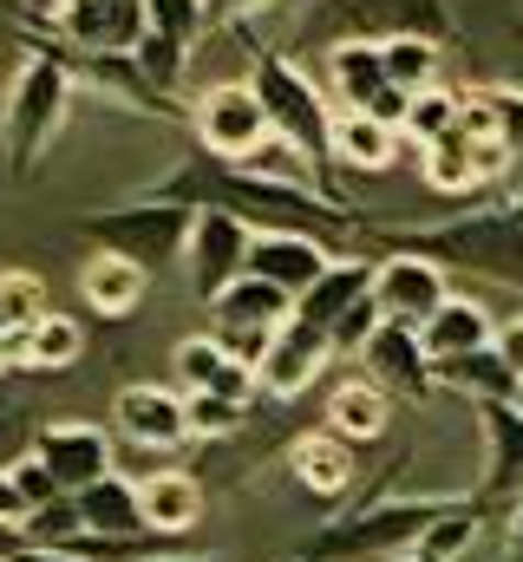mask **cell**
<instances>
[{"label": "cell", "mask_w": 523, "mask_h": 562, "mask_svg": "<svg viewBox=\"0 0 523 562\" xmlns=\"http://www.w3.org/2000/svg\"><path fill=\"white\" fill-rule=\"evenodd\" d=\"M79 530H86L79 497H53L46 510H33V517H26V530H20V537H26V543H46V550H66Z\"/></svg>", "instance_id": "obj_39"}, {"label": "cell", "mask_w": 523, "mask_h": 562, "mask_svg": "<svg viewBox=\"0 0 523 562\" xmlns=\"http://www.w3.org/2000/svg\"><path fill=\"white\" fill-rule=\"evenodd\" d=\"M170 373H177V386H183V400H236V406H249L262 393L256 367L249 360H236L216 334H197V340H177V353H170Z\"/></svg>", "instance_id": "obj_16"}, {"label": "cell", "mask_w": 523, "mask_h": 562, "mask_svg": "<svg viewBox=\"0 0 523 562\" xmlns=\"http://www.w3.org/2000/svg\"><path fill=\"white\" fill-rule=\"evenodd\" d=\"M478 105H485V119H491V138L511 144V150L523 157V92L518 86H485Z\"/></svg>", "instance_id": "obj_40"}, {"label": "cell", "mask_w": 523, "mask_h": 562, "mask_svg": "<svg viewBox=\"0 0 523 562\" xmlns=\"http://www.w3.org/2000/svg\"><path fill=\"white\" fill-rule=\"evenodd\" d=\"M458 119H465V92H452V86H425V92H412V99H405L399 138L412 144V150H432L438 138H452V132H458Z\"/></svg>", "instance_id": "obj_34"}, {"label": "cell", "mask_w": 523, "mask_h": 562, "mask_svg": "<svg viewBox=\"0 0 523 562\" xmlns=\"http://www.w3.org/2000/svg\"><path fill=\"white\" fill-rule=\"evenodd\" d=\"M367 294H374V262H360V256H341L327 276H321L308 294H301V301H294V314L334 334V321H341L354 301H367Z\"/></svg>", "instance_id": "obj_31"}, {"label": "cell", "mask_w": 523, "mask_h": 562, "mask_svg": "<svg viewBox=\"0 0 523 562\" xmlns=\"http://www.w3.org/2000/svg\"><path fill=\"white\" fill-rule=\"evenodd\" d=\"M478 419H485V477H478L471 504L485 524H504L523 504V400L478 406Z\"/></svg>", "instance_id": "obj_9"}, {"label": "cell", "mask_w": 523, "mask_h": 562, "mask_svg": "<svg viewBox=\"0 0 523 562\" xmlns=\"http://www.w3.org/2000/svg\"><path fill=\"white\" fill-rule=\"evenodd\" d=\"M458 504L452 497H399V491H374L367 504H354L347 517H334L327 530H314V543L301 550L308 562H367V557H405L445 510Z\"/></svg>", "instance_id": "obj_4"}, {"label": "cell", "mask_w": 523, "mask_h": 562, "mask_svg": "<svg viewBox=\"0 0 523 562\" xmlns=\"http://www.w3.org/2000/svg\"><path fill=\"white\" fill-rule=\"evenodd\" d=\"M249 86H256L262 112H268V125H275V144H288L294 157H308L314 170H327V164H334V99H327L288 53H256Z\"/></svg>", "instance_id": "obj_6"}, {"label": "cell", "mask_w": 523, "mask_h": 562, "mask_svg": "<svg viewBox=\"0 0 523 562\" xmlns=\"http://www.w3.org/2000/svg\"><path fill=\"white\" fill-rule=\"evenodd\" d=\"M387 425H392V393L374 386L367 373H360V380H341V386L327 393V431H341L347 445H380Z\"/></svg>", "instance_id": "obj_26"}, {"label": "cell", "mask_w": 523, "mask_h": 562, "mask_svg": "<svg viewBox=\"0 0 523 562\" xmlns=\"http://www.w3.org/2000/svg\"><path fill=\"white\" fill-rule=\"evenodd\" d=\"M438 386L471 400V406H498V400H523V380L511 373V360L498 347H478L465 360H438Z\"/></svg>", "instance_id": "obj_30"}, {"label": "cell", "mask_w": 523, "mask_h": 562, "mask_svg": "<svg viewBox=\"0 0 523 562\" xmlns=\"http://www.w3.org/2000/svg\"><path fill=\"white\" fill-rule=\"evenodd\" d=\"M360 373H367L374 386H387L392 400H412V406L438 393V367H432L419 327H392V321H380V334L360 347Z\"/></svg>", "instance_id": "obj_18"}, {"label": "cell", "mask_w": 523, "mask_h": 562, "mask_svg": "<svg viewBox=\"0 0 523 562\" xmlns=\"http://www.w3.org/2000/svg\"><path fill=\"white\" fill-rule=\"evenodd\" d=\"M131 59L144 66V79H151L157 92H177V79H183V66H190V46H177V40H164V33H144Z\"/></svg>", "instance_id": "obj_38"}, {"label": "cell", "mask_w": 523, "mask_h": 562, "mask_svg": "<svg viewBox=\"0 0 523 562\" xmlns=\"http://www.w3.org/2000/svg\"><path fill=\"white\" fill-rule=\"evenodd\" d=\"M112 425H119V438L144 445V451H177V445L197 438L190 431V400L170 393V386H151V380H137L112 400Z\"/></svg>", "instance_id": "obj_20"}, {"label": "cell", "mask_w": 523, "mask_h": 562, "mask_svg": "<svg viewBox=\"0 0 523 562\" xmlns=\"http://www.w3.org/2000/svg\"><path fill=\"white\" fill-rule=\"evenodd\" d=\"M144 288H151V276H144L137 262H125V256H105V249H92V256H86V269H79V294H86V307H92V314H105V321L137 314Z\"/></svg>", "instance_id": "obj_29"}, {"label": "cell", "mask_w": 523, "mask_h": 562, "mask_svg": "<svg viewBox=\"0 0 523 562\" xmlns=\"http://www.w3.org/2000/svg\"><path fill=\"white\" fill-rule=\"evenodd\" d=\"M392 92L399 86L387 79V53L374 40H334L327 46V99L341 112H380Z\"/></svg>", "instance_id": "obj_22"}, {"label": "cell", "mask_w": 523, "mask_h": 562, "mask_svg": "<svg viewBox=\"0 0 523 562\" xmlns=\"http://www.w3.org/2000/svg\"><path fill=\"white\" fill-rule=\"evenodd\" d=\"M327 360H334L327 327H314V321L288 314V321L268 334V347H262L256 380H262V393H268V400H294V393H308V386L327 373Z\"/></svg>", "instance_id": "obj_13"}, {"label": "cell", "mask_w": 523, "mask_h": 562, "mask_svg": "<svg viewBox=\"0 0 523 562\" xmlns=\"http://www.w3.org/2000/svg\"><path fill=\"white\" fill-rule=\"evenodd\" d=\"M419 340H425V353H432V367H438V360H465V353H478V347H498V321H491L471 294H452V301L419 327Z\"/></svg>", "instance_id": "obj_24"}, {"label": "cell", "mask_w": 523, "mask_h": 562, "mask_svg": "<svg viewBox=\"0 0 523 562\" xmlns=\"http://www.w3.org/2000/svg\"><path fill=\"white\" fill-rule=\"evenodd\" d=\"M308 33L314 40H374L387 46L399 33H419V40H452V7L445 0H314L308 13Z\"/></svg>", "instance_id": "obj_7"}, {"label": "cell", "mask_w": 523, "mask_h": 562, "mask_svg": "<svg viewBox=\"0 0 523 562\" xmlns=\"http://www.w3.org/2000/svg\"><path fill=\"white\" fill-rule=\"evenodd\" d=\"M7 477H13V484H20V497H26V504H33V510H46V504H53V497H66V491H59V484H53V471H46V464H40V458H33V451H20V458H13V464H7Z\"/></svg>", "instance_id": "obj_41"}, {"label": "cell", "mask_w": 523, "mask_h": 562, "mask_svg": "<svg viewBox=\"0 0 523 562\" xmlns=\"http://www.w3.org/2000/svg\"><path fill=\"white\" fill-rule=\"evenodd\" d=\"M151 196H170L190 210H223V216L249 223L256 236H321V243L367 236V216L354 203L327 196L321 183H294L288 170H268V164H223L210 150H190Z\"/></svg>", "instance_id": "obj_1"}, {"label": "cell", "mask_w": 523, "mask_h": 562, "mask_svg": "<svg viewBox=\"0 0 523 562\" xmlns=\"http://www.w3.org/2000/svg\"><path fill=\"white\" fill-rule=\"evenodd\" d=\"M73 92H79V79H73V66L59 59V46H33L26 66L13 72L7 105H0V150H7V170H13L20 183L40 170L46 144L59 138V125H66V112H73Z\"/></svg>", "instance_id": "obj_3"}, {"label": "cell", "mask_w": 523, "mask_h": 562, "mask_svg": "<svg viewBox=\"0 0 523 562\" xmlns=\"http://www.w3.org/2000/svg\"><path fill=\"white\" fill-rule=\"evenodd\" d=\"M387 562H419V557H412V550H405V557H387Z\"/></svg>", "instance_id": "obj_50"}, {"label": "cell", "mask_w": 523, "mask_h": 562, "mask_svg": "<svg viewBox=\"0 0 523 562\" xmlns=\"http://www.w3.org/2000/svg\"><path fill=\"white\" fill-rule=\"evenodd\" d=\"M53 46H59V40H53ZM59 59L73 66L79 86H92V92L112 99L119 112H137V119H177V99L157 92L131 53H73V46H59Z\"/></svg>", "instance_id": "obj_17"}, {"label": "cell", "mask_w": 523, "mask_h": 562, "mask_svg": "<svg viewBox=\"0 0 523 562\" xmlns=\"http://www.w3.org/2000/svg\"><path fill=\"white\" fill-rule=\"evenodd\" d=\"M40 314H53V301H46V281L26 276V269H0V367H13V347H20V334H26Z\"/></svg>", "instance_id": "obj_33"}, {"label": "cell", "mask_w": 523, "mask_h": 562, "mask_svg": "<svg viewBox=\"0 0 523 562\" xmlns=\"http://www.w3.org/2000/svg\"><path fill=\"white\" fill-rule=\"evenodd\" d=\"M26 451L53 471V484H59L66 497H79V491H92L99 477H112V471H119V464H112V438H105L92 419L33 425V445H26Z\"/></svg>", "instance_id": "obj_11"}, {"label": "cell", "mask_w": 523, "mask_h": 562, "mask_svg": "<svg viewBox=\"0 0 523 562\" xmlns=\"http://www.w3.org/2000/svg\"><path fill=\"white\" fill-rule=\"evenodd\" d=\"M387 53V79L412 99V92H425V86H438V40H419V33H399L380 46Z\"/></svg>", "instance_id": "obj_36"}, {"label": "cell", "mask_w": 523, "mask_h": 562, "mask_svg": "<svg viewBox=\"0 0 523 562\" xmlns=\"http://www.w3.org/2000/svg\"><path fill=\"white\" fill-rule=\"evenodd\" d=\"M86 360V327L73 321V314H40L26 334H20V347H13V367L20 373H73Z\"/></svg>", "instance_id": "obj_28"}, {"label": "cell", "mask_w": 523, "mask_h": 562, "mask_svg": "<svg viewBox=\"0 0 523 562\" xmlns=\"http://www.w3.org/2000/svg\"><path fill=\"white\" fill-rule=\"evenodd\" d=\"M26 517H33V504L20 497V484L0 471V530H26Z\"/></svg>", "instance_id": "obj_44"}, {"label": "cell", "mask_w": 523, "mask_h": 562, "mask_svg": "<svg viewBox=\"0 0 523 562\" xmlns=\"http://www.w3.org/2000/svg\"><path fill=\"white\" fill-rule=\"evenodd\" d=\"M151 562H230V557H190V550H170V557H151Z\"/></svg>", "instance_id": "obj_49"}, {"label": "cell", "mask_w": 523, "mask_h": 562, "mask_svg": "<svg viewBox=\"0 0 523 562\" xmlns=\"http://www.w3.org/2000/svg\"><path fill=\"white\" fill-rule=\"evenodd\" d=\"M190 229H197V210H190V203H170V196H151V190H144L137 203L92 210V216H79V223H73V236H86V243H92V249H105V256L137 262L144 276H157V269L183 262Z\"/></svg>", "instance_id": "obj_5"}, {"label": "cell", "mask_w": 523, "mask_h": 562, "mask_svg": "<svg viewBox=\"0 0 523 562\" xmlns=\"http://www.w3.org/2000/svg\"><path fill=\"white\" fill-rule=\"evenodd\" d=\"M137 504H144V524L157 537H190L203 524V484L190 471H157V477H137Z\"/></svg>", "instance_id": "obj_25"}, {"label": "cell", "mask_w": 523, "mask_h": 562, "mask_svg": "<svg viewBox=\"0 0 523 562\" xmlns=\"http://www.w3.org/2000/svg\"><path fill=\"white\" fill-rule=\"evenodd\" d=\"M485 530H491V524L478 517V504H471V491H465V497H458V504H452V510L419 537V543H412V557H419V562H458L478 537H485Z\"/></svg>", "instance_id": "obj_35"}, {"label": "cell", "mask_w": 523, "mask_h": 562, "mask_svg": "<svg viewBox=\"0 0 523 562\" xmlns=\"http://www.w3.org/2000/svg\"><path fill=\"white\" fill-rule=\"evenodd\" d=\"M79 517H86V530L92 537H151V524H144V504H137V484L131 477H99L92 491H79Z\"/></svg>", "instance_id": "obj_32"}, {"label": "cell", "mask_w": 523, "mask_h": 562, "mask_svg": "<svg viewBox=\"0 0 523 562\" xmlns=\"http://www.w3.org/2000/svg\"><path fill=\"white\" fill-rule=\"evenodd\" d=\"M256 7H268V0H210V26H236V20H249Z\"/></svg>", "instance_id": "obj_47"}, {"label": "cell", "mask_w": 523, "mask_h": 562, "mask_svg": "<svg viewBox=\"0 0 523 562\" xmlns=\"http://www.w3.org/2000/svg\"><path fill=\"white\" fill-rule=\"evenodd\" d=\"M367 243L380 256H425L445 276L465 269V276L523 288V196L518 203H485V210L445 216V223H419V229H405V223H367Z\"/></svg>", "instance_id": "obj_2"}, {"label": "cell", "mask_w": 523, "mask_h": 562, "mask_svg": "<svg viewBox=\"0 0 523 562\" xmlns=\"http://www.w3.org/2000/svg\"><path fill=\"white\" fill-rule=\"evenodd\" d=\"M498 353L511 360V373L523 380V314H511V321H498Z\"/></svg>", "instance_id": "obj_45"}, {"label": "cell", "mask_w": 523, "mask_h": 562, "mask_svg": "<svg viewBox=\"0 0 523 562\" xmlns=\"http://www.w3.org/2000/svg\"><path fill=\"white\" fill-rule=\"evenodd\" d=\"M294 314V301L281 294V288H268L262 276H243V281H230L216 301H210V321H216V340L236 353V360H249L256 367L262 360V347H268V334L281 327Z\"/></svg>", "instance_id": "obj_10"}, {"label": "cell", "mask_w": 523, "mask_h": 562, "mask_svg": "<svg viewBox=\"0 0 523 562\" xmlns=\"http://www.w3.org/2000/svg\"><path fill=\"white\" fill-rule=\"evenodd\" d=\"M26 419H33V413H26V400H20V393H13V380L0 373V471L20 458V431H26Z\"/></svg>", "instance_id": "obj_42"}, {"label": "cell", "mask_w": 523, "mask_h": 562, "mask_svg": "<svg viewBox=\"0 0 523 562\" xmlns=\"http://www.w3.org/2000/svg\"><path fill=\"white\" fill-rule=\"evenodd\" d=\"M0 562H86V557H73V550H46V543H13Z\"/></svg>", "instance_id": "obj_46"}, {"label": "cell", "mask_w": 523, "mask_h": 562, "mask_svg": "<svg viewBox=\"0 0 523 562\" xmlns=\"http://www.w3.org/2000/svg\"><path fill=\"white\" fill-rule=\"evenodd\" d=\"M399 125L387 119H374V112H334V164L341 170H367V177H380L399 164Z\"/></svg>", "instance_id": "obj_27"}, {"label": "cell", "mask_w": 523, "mask_h": 562, "mask_svg": "<svg viewBox=\"0 0 523 562\" xmlns=\"http://www.w3.org/2000/svg\"><path fill=\"white\" fill-rule=\"evenodd\" d=\"M190 132H197V150H210L223 164H256V157L275 150V125H268V112H262L249 79H223V86L197 92Z\"/></svg>", "instance_id": "obj_8"}, {"label": "cell", "mask_w": 523, "mask_h": 562, "mask_svg": "<svg viewBox=\"0 0 523 562\" xmlns=\"http://www.w3.org/2000/svg\"><path fill=\"white\" fill-rule=\"evenodd\" d=\"M144 33H164L177 46H197L210 33V0H144Z\"/></svg>", "instance_id": "obj_37"}, {"label": "cell", "mask_w": 523, "mask_h": 562, "mask_svg": "<svg viewBox=\"0 0 523 562\" xmlns=\"http://www.w3.org/2000/svg\"><path fill=\"white\" fill-rule=\"evenodd\" d=\"M504 543H511V557L523 562V504L511 510V517H504Z\"/></svg>", "instance_id": "obj_48"}, {"label": "cell", "mask_w": 523, "mask_h": 562, "mask_svg": "<svg viewBox=\"0 0 523 562\" xmlns=\"http://www.w3.org/2000/svg\"><path fill=\"white\" fill-rule=\"evenodd\" d=\"M294 562H308V557H294Z\"/></svg>", "instance_id": "obj_51"}, {"label": "cell", "mask_w": 523, "mask_h": 562, "mask_svg": "<svg viewBox=\"0 0 523 562\" xmlns=\"http://www.w3.org/2000/svg\"><path fill=\"white\" fill-rule=\"evenodd\" d=\"M452 301V281L425 256H374V307L392 327H425Z\"/></svg>", "instance_id": "obj_14"}, {"label": "cell", "mask_w": 523, "mask_h": 562, "mask_svg": "<svg viewBox=\"0 0 523 562\" xmlns=\"http://www.w3.org/2000/svg\"><path fill=\"white\" fill-rule=\"evenodd\" d=\"M511 144L498 138H471L465 125L452 132V138H438L432 150H419V164H425V183L438 190V196H471V190H485V183H498L504 170H511Z\"/></svg>", "instance_id": "obj_19"}, {"label": "cell", "mask_w": 523, "mask_h": 562, "mask_svg": "<svg viewBox=\"0 0 523 562\" xmlns=\"http://www.w3.org/2000/svg\"><path fill=\"white\" fill-rule=\"evenodd\" d=\"M249 243L256 229L223 216V210H197V229H190V249H183V276H190V294L197 301H216L230 281L249 276Z\"/></svg>", "instance_id": "obj_12"}, {"label": "cell", "mask_w": 523, "mask_h": 562, "mask_svg": "<svg viewBox=\"0 0 523 562\" xmlns=\"http://www.w3.org/2000/svg\"><path fill=\"white\" fill-rule=\"evenodd\" d=\"M288 477L314 497V504H341L347 491H354V477H360V445H347L341 431H301L294 445H288Z\"/></svg>", "instance_id": "obj_21"}, {"label": "cell", "mask_w": 523, "mask_h": 562, "mask_svg": "<svg viewBox=\"0 0 523 562\" xmlns=\"http://www.w3.org/2000/svg\"><path fill=\"white\" fill-rule=\"evenodd\" d=\"M334 262H341V256H334V243H321V236H256V243H249V276H262L268 288H281L288 301H301Z\"/></svg>", "instance_id": "obj_23"}, {"label": "cell", "mask_w": 523, "mask_h": 562, "mask_svg": "<svg viewBox=\"0 0 523 562\" xmlns=\"http://www.w3.org/2000/svg\"><path fill=\"white\" fill-rule=\"evenodd\" d=\"M46 20L73 53H137L144 40V0H59Z\"/></svg>", "instance_id": "obj_15"}, {"label": "cell", "mask_w": 523, "mask_h": 562, "mask_svg": "<svg viewBox=\"0 0 523 562\" xmlns=\"http://www.w3.org/2000/svg\"><path fill=\"white\" fill-rule=\"evenodd\" d=\"M249 406H236V400H190V431L197 438H230L236 425H243Z\"/></svg>", "instance_id": "obj_43"}]
</instances>
